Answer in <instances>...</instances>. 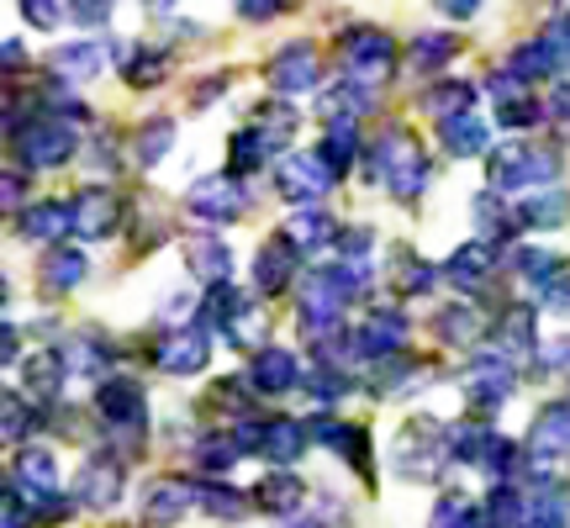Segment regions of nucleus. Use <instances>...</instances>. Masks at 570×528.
I'll return each mask as SVG.
<instances>
[{
	"instance_id": "obj_1",
	"label": "nucleus",
	"mask_w": 570,
	"mask_h": 528,
	"mask_svg": "<svg viewBox=\"0 0 570 528\" xmlns=\"http://www.w3.org/2000/svg\"><path fill=\"white\" fill-rule=\"evenodd\" d=\"M122 460H111V454H96L90 466L80 470V487H75V497H80L85 508H96V512H106V508H117L122 502Z\"/></svg>"
},
{
	"instance_id": "obj_2",
	"label": "nucleus",
	"mask_w": 570,
	"mask_h": 528,
	"mask_svg": "<svg viewBox=\"0 0 570 528\" xmlns=\"http://www.w3.org/2000/svg\"><path fill=\"white\" fill-rule=\"evenodd\" d=\"M190 502H196V487H190V481H154L148 497H142V518H148V524H175V518L190 512Z\"/></svg>"
},
{
	"instance_id": "obj_3",
	"label": "nucleus",
	"mask_w": 570,
	"mask_h": 528,
	"mask_svg": "<svg viewBox=\"0 0 570 528\" xmlns=\"http://www.w3.org/2000/svg\"><path fill=\"white\" fill-rule=\"evenodd\" d=\"M101 418L111 428H132V433H138L142 428V391L132 387V381H111V387L101 391Z\"/></svg>"
},
{
	"instance_id": "obj_4",
	"label": "nucleus",
	"mask_w": 570,
	"mask_h": 528,
	"mask_svg": "<svg viewBox=\"0 0 570 528\" xmlns=\"http://www.w3.org/2000/svg\"><path fill=\"white\" fill-rule=\"evenodd\" d=\"M533 454H539V460H560V454H570V407L539 412V423H533Z\"/></svg>"
},
{
	"instance_id": "obj_5",
	"label": "nucleus",
	"mask_w": 570,
	"mask_h": 528,
	"mask_svg": "<svg viewBox=\"0 0 570 528\" xmlns=\"http://www.w3.org/2000/svg\"><path fill=\"white\" fill-rule=\"evenodd\" d=\"M327 159H291L281 169V190L291 196V202H312L317 190H327Z\"/></svg>"
},
{
	"instance_id": "obj_6",
	"label": "nucleus",
	"mask_w": 570,
	"mask_h": 528,
	"mask_svg": "<svg viewBox=\"0 0 570 528\" xmlns=\"http://www.w3.org/2000/svg\"><path fill=\"white\" fill-rule=\"evenodd\" d=\"M302 381L296 375V360L285 354V349H265L259 360H254V370H248V387H259V391H291Z\"/></svg>"
},
{
	"instance_id": "obj_7",
	"label": "nucleus",
	"mask_w": 570,
	"mask_h": 528,
	"mask_svg": "<svg viewBox=\"0 0 570 528\" xmlns=\"http://www.w3.org/2000/svg\"><path fill=\"white\" fill-rule=\"evenodd\" d=\"M254 502L265 512H275V518H291V512L302 508V481L285 476V470H269L265 481H259V491H254Z\"/></svg>"
},
{
	"instance_id": "obj_8",
	"label": "nucleus",
	"mask_w": 570,
	"mask_h": 528,
	"mask_svg": "<svg viewBox=\"0 0 570 528\" xmlns=\"http://www.w3.org/2000/svg\"><path fill=\"white\" fill-rule=\"evenodd\" d=\"M248 206V190H238L233 180H206L196 190V212H206L212 223H227V217H238Z\"/></svg>"
},
{
	"instance_id": "obj_9",
	"label": "nucleus",
	"mask_w": 570,
	"mask_h": 528,
	"mask_svg": "<svg viewBox=\"0 0 570 528\" xmlns=\"http://www.w3.org/2000/svg\"><path fill=\"white\" fill-rule=\"evenodd\" d=\"M159 365L175 370V375H185V370H202L206 365V333H202V327H185L180 339H169V344L159 349Z\"/></svg>"
},
{
	"instance_id": "obj_10",
	"label": "nucleus",
	"mask_w": 570,
	"mask_h": 528,
	"mask_svg": "<svg viewBox=\"0 0 570 528\" xmlns=\"http://www.w3.org/2000/svg\"><path fill=\"white\" fill-rule=\"evenodd\" d=\"M302 449H306V428L302 423H265V444H259V454H265V460L291 466Z\"/></svg>"
},
{
	"instance_id": "obj_11",
	"label": "nucleus",
	"mask_w": 570,
	"mask_h": 528,
	"mask_svg": "<svg viewBox=\"0 0 570 528\" xmlns=\"http://www.w3.org/2000/svg\"><path fill=\"white\" fill-rule=\"evenodd\" d=\"M312 80H317V59H312L306 42H296V48L275 63V85H281V90H306Z\"/></svg>"
},
{
	"instance_id": "obj_12",
	"label": "nucleus",
	"mask_w": 570,
	"mask_h": 528,
	"mask_svg": "<svg viewBox=\"0 0 570 528\" xmlns=\"http://www.w3.org/2000/svg\"><path fill=\"white\" fill-rule=\"evenodd\" d=\"M111 223H117V202H111V196H85V202H75V233L101 238Z\"/></svg>"
},
{
	"instance_id": "obj_13",
	"label": "nucleus",
	"mask_w": 570,
	"mask_h": 528,
	"mask_svg": "<svg viewBox=\"0 0 570 528\" xmlns=\"http://www.w3.org/2000/svg\"><path fill=\"white\" fill-rule=\"evenodd\" d=\"M21 148H27V164H59L63 154L75 148V138H69L63 127H38V133L21 143Z\"/></svg>"
},
{
	"instance_id": "obj_14",
	"label": "nucleus",
	"mask_w": 570,
	"mask_h": 528,
	"mask_svg": "<svg viewBox=\"0 0 570 528\" xmlns=\"http://www.w3.org/2000/svg\"><path fill=\"white\" fill-rule=\"evenodd\" d=\"M481 524H487V512H475L465 491H449L444 502L433 508V528H481Z\"/></svg>"
},
{
	"instance_id": "obj_15",
	"label": "nucleus",
	"mask_w": 570,
	"mask_h": 528,
	"mask_svg": "<svg viewBox=\"0 0 570 528\" xmlns=\"http://www.w3.org/2000/svg\"><path fill=\"white\" fill-rule=\"evenodd\" d=\"M196 502H202V512H212V518H244L248 512V497H238L233 487H217V481H202V487H196Z\"/></svg>"
},
{
	"instance_id": "obj_16",
	"label": "nucleus",
	"mask_w": 570,
	"mask_h": 528,
	"mask_svg": "<svg viewBox=\"0 0 570 528\" xmlns=\"http://www.w3.org/2000/svg\"><path fill=\"white\" fill-rule=\"evenodd\" d=\"M80 275H85V260L75 254V248H53V254L42 260V281L53 285V291H69Z\"/></svg>"
},
{
	"instance_id": "obj_17",
	"label": "nucleus",
	"mask_w": 570,
	"mask_h": 528,
	"mask_svg": "<svg viewBox=\"0 0 570 528\" xmlns=\"http://www.w3.org/2000/svg\"><path fill=\"white\" fill-rule=\"evenodd\" d=\"M291 238H302L296 248H317L333 238V223H327V217H312V212H306V217H291Z\"/></svg>"
},
{
	"instance_id": "obj_18",
	"label": "nucleus",
	"mask_w": 570,
	"mask_h": 528,
	"mask_svg": "<svg viewBox=\"0 0 570 528\" xmlns=\"http://www.w3.org/2000/svg\"><path fill=\"white\" fill-rule=\"evenodd\" d=\"M523 528H566V502H560V497H539V502L523 512Z\"/></svg>"
},
{
	"instance_id": "obj_19",
	"label": "nucleus",
	"mask_w": 570,
	"mask_h": 528,
	"mask_svg": "<svg viewBox=\"0 0 570 528\" xmlns=\"http://www.w3.org/2000/svg\"><path fill=\"white\" fill-rule=\"evenodd\" d=\"M169 148V123H148L142 127V164H154Z\"/></svg>"
},
{
	"instance_id": "obj_20",
	"label": "nucleus",
	"mask_w": 570,
	"mask_h": 528,
	"mask_svg": "<svg viewBox=\"0 0 570 528\" xmlns=\"http://www.w3.org/2000/svg\"><path fill=\"white\" fill-rule=\"evenodd\" d=\"M444 138H449V148H481V123H475V117H465L460 127L449 123Z\"/></svg>"
},
{
	"instance_id": "obj_21",
	"label": "nucleus",
	"mask_w": 570,
	"mask_h": 528,
	"mask_svg": "<svg viewBox=\"0 0 570 528\" xmlns=\"http://www.w3.org/2000/svg\"><path fill=\"white\" fill-rule=\"evenodd\" d=\"M190 260H196V270H206V275H223V270H227V254H223V248H212V244L196 248Z\"/></svg>"
},
{
	"instance_id": "obj_22",
	"label": "nucleus",
	"mask_w": 570,
	"mask_h": 528,
	"mask_svg": "<svg viewBox=\"0 0 570 528\" xmlns=\"http://www.w3.org/2000/svg\"><path fill=\"white\" fill-rule=\"evenodd\" d=\"M69 11H75L80 21H90V27H96V21H101L106 11H111V0H69Z\"/></svg>"
},
{
	"instance_id": "obj_23",
	"label": "nucleus",
	"mask_w": 570,
	"mask_h": 528,
	"mask_svg": "<svg viewBox=\"0 0 570 528\" xmlns=\"http://www.w3.org/2000/svg\"><path fill=\"white\" fill-rule=\"evenodd\" d=\"M275 6H281V0H238V11H244V17H269Z\"/></svg>"
},
{
	"instance_id": "obj_24",
	"label": "nucleus",
	"mask_w": 570,
	"mask_h": 528,
	"mask_svg": "<svg viewBox=\"0 0 570 528\" xmlns=\"http://www.w3.org/2000/svg\"><path fill=\"white\" fill-rule=\"evenodd\" d=\"M439 6H444V11H454V17H470L481 0H439Z\"/></svg>"
},
{
	"instance_id": "obj_25",
	"label": "nucleus",
	"mask_w": 570,
	"mask_h": 528,
	"mask_svg": "<svg viewBox=\"0 0 570 528\" xmlns=\"http://www.w3.org/2000/svg\"><path fill=\"white\" fill-rule=\"evenodd\" d=\"M281 528H323V524H317V518H306V512H291Z\"/></svg>"
}]
</instances>
